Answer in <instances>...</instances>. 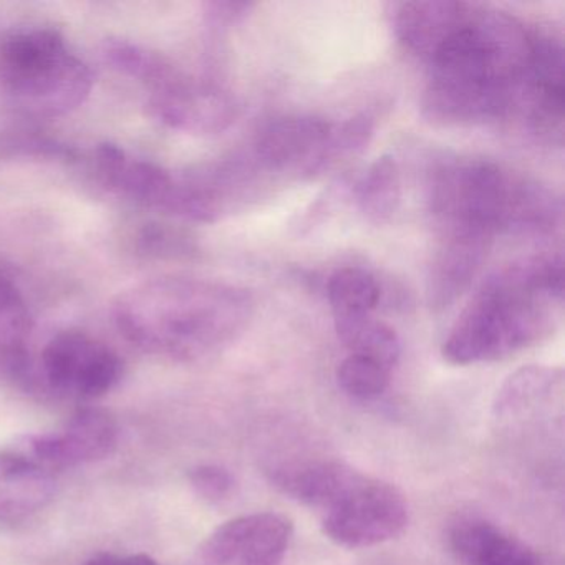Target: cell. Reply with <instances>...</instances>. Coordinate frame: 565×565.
Segmentation results:
<instances>
[{
  "label": "cell",
  "mask_w": 565,
  "mask_h": 565,
  "mask_svg": "<svg viewBox=\"0 0 565 565\" xmlns=\"http://www.w3.org/2000/svg\"><path fill=\"white\" fill-rule=\"evenodd\" d=\"M532 32L505 12L472 4L465 24L428 58L423 117L475 125L508 117L527 74Z\"/></svg>",
  "instance_id": "1"
},
{
  "label": "cell",
  "mask_w": 565,
  "mask_h": 565,
  "mask_svg": "<svg viewBox=\"0 0 565 565\" xmlns=\"http://www.w3.org/2000/svg\"><path fill=\"white\" fill-rule=\"evenodd\" d=\"M253 313L249 290L191 277L140 284L114 306L115 323L128 342L177 362L221 352L246 330Z\"/></svg>",
  "instance_id": "2"
},
{
  "label": "cell",
  "mask_w": 565,
  "mask_h": 565,
  "mask_svg": "<svg viewBox=\"0 0 565 565\" xmlns=\"http://www.w3.org/2000/svg\"><path fill=\"white\" fill-rule=\"evenodd\" d=\"M564 297L561 254L535 257L492 276L459 313L443 343L451 365L498 362L554 332Z\"/></svg>",
  "instance_id": "3"
},
{
  "label": "cell",
  "mask_w": 565,
  "mask_h": 565,
  "mask_svg": "<svg viewBox=\"0 0 565 565\" xmlns=\"http://www.w3.org/2000/svg\"><path fill=\"white\" fill-rule=\"evenodd\" d=\"M429 214L439 234L544 233L561 220L547 188L484 160H446L429 174Z\"/></svg>",
  "instance_id": "4"
},
{
  "label": "cell",
  "mask_w": 565,
  "mask_h": 565,
  "mask_svg": "<svg viewBox=\"0 0 565 565\" xmlns=\"http://www.w3.org/2000/svg\"><path fill=\"white\" fill-rule=\"evenodd\" d=\"M92 88L90 67L57 31L24 29L0 45V94L25 117H65L87 102Z\"/></svg>",
  "instance_id": "5"
},
{
  "label": "cell",
  "mask_w": 565,
  "mask_h": 565,
  "mask_svg": "<svg viewBox=\"0 0 565 565\" xmlns=\"http://www.w3.org/2000/svg\"><path fill=\"white\" fill-rule=\"evenodd\" d=\"M322 532L347 548H365L398 537L408 525L405 495L390 482L337 461L317 498Z\"/></svg>",
  "instance_id": "6"
},
{
  "label": "cell",
  "mask_w": 565,
  "mask_h": 565,
  "mask_svg": "<svg viewBox=\"0 0 565 565\" xmlns=\"http://www.w3.org/2000/svg\"><path fill=\"white\" fill-rule=\"evenodd\" d=\"M127 77L145 85L151 115L168 128L217 135L236 121V102L227 92L190 77L163 55L140 49L128 65Z\"/></svg>",
  "instance_id": "7"
},
{
  "label": "cell",
  "mask_w": 565,
  "mask_h": 565,
  "mask_svg": "<svg viewBox=\"0 0 565 565\" xmlns=\"http://www.w3.org/2000/svg\"><path fill=\"white\" fill-rule=\"evenodd\" d=\"M124 376V362L111 347L77 330H65L45 343L38 370L25 385L55 398L94 402L110 393Z\"/></svg>",
  "instance_id": "8"
},
{
  "label": "cell",
  "mask_w": 565,
  "mask_h": 565,
  "mask_svg": "<svg viewBox=\"0 0 565 565\" xmlns=\"http://www.w3.org/2000/svg\"><path fill=\"white\" fill-rule=\"evenodd\" d=\"M292 521L277 512L239 515L207 535L201 565H282L292 541Z\"/></svg>",
  "instance_id": "9"
},
{
  "label": "cell",
  "mask_w": 565,
  "mask_h": 565,
  "mask_svg": "<svg viewBox=\"0 0 565 565\" xmlns=\"http://www.w3.org/2000/svg\"><path fill=\"white\" fill-rule=\"evenodd\" d=\"M564 45L554 32H532L527 74L518 107L542 140L562 145L565 120Z\"/></svg>",
  "instance_id": "10"
},
{
  "label": "cell",
  "mask_w": 565,
  "mask_h": 565,
  "mask_svg": "<svg viewBox=\"0 0 565 565\" xmlns=\"http://www.w3.org/2000/svg\"><path fill=\"white\" fill-rule=\"evenodd\" d=\"M120 441L117 419L107 409L84 406L61 428L29 441L32 459L45 469L78 468L114 455Z\"/></svg>",
  "instance_id": "11"
},
{
  "label": "cell",
  "mask_w": 565,
  "mask_h": 565,
  "mask_svg": "<svg viewBox=\"0 0 565 565\" xmlns=\"http://www.w3.org/2000/svg\"><path fill=\"white\" fill-rule=\"evenodd\" d=\"M330 130L332 124L310 115L276 118L257 134L256 160L273 173L312 177L329 167Z\"/></svg>",
  "instance_id": "12"
},
{
  "label": "cell",
  "mask_w": 565,
  "mask_h": 565,
  "mask_svg": "<svg viewBox=\"0 0 565 565\" xmlns=\"http://www.w3.org/2000/svg\"><path fill=\"white\" fill-rule=\"evenodd\" d=\"M94 168L100 183L124 200L167 214L173 173L160 164L140 160L117 145H98Z\"/></svg>",
  "instance_id": "13"
},
{
  "label": "cell",
  "mask_w": 565,
  "mask_h": 565,
  "mask_svg": "<svg viewBox=\"0 0 565 565\" xmlns=\"http://www.w3.org/2000/svg\"><path fill=\"white\" fill-rule=\"evenodd\" d=\"M491 237L441 234L428 274V302L435 310L451 307L471 286L491 247Z\"/></svg>",
  "instance_id": "14"
},
{
  "label": "cell",
  "mask_w": 565,
  "mask_h": 565,
  "mask_svg": "<svg viewBox=\"0 0 565 565\" xmlns=\"http://www.w3.org/2000/svg\"><path fill=\"white\" fill-rule=\"evenodd\" d=\"M471 9L456 0L399 2L393 6V31L406 51L428 61L465 24Z\"/></svg>",
  "instance_id": "15"
},
{
  "label": "cell",
  "mask_w": 565,
  "mask_h": 565,
  "mask_svg": "<svg viewBox=\"0 0 565 565\" xmlns=\"http://www.w3.org/2000/svg\"><path fill=\"white\" fill-rule=\"evenodd\" d=\"M448 541L459 565H545L524 542L481 519L459 521Z\"/></svg>",
  "instance_id": "16"
},
{
  "label": "cell",
  "mask_w": 565,
  "mask_h": 565,
  "mask_svg": "<svg viewBox=\"0 0 565 565\" xmlns=\"http://www.w3.org/2000/svg\"><path fill=\"white\" fill-rule=\"evenodd\" d=\"M55 494L54 476L29 456L0 452V522L38 514Z\"/></svg>",
  "instance_id": "17"
},
{
  "label": "cell",
  "mask_w": 565,
  "mask_h": 565,
  "mask_svg": "<svg viewBox=\"0 0 565 565\" xmlns=\"http://www.w3.org/2000/svg\"><path fill=\"white\" fill-rule=\"evenodd\" d=\"M32 317L28 302L14 280L0 273V376L24 382L28 380V343Z\"/></svg>",
  "instance_id": "18"
},
{
  "label": "cell",
  "mask_w": 565,
  "mask_h": 565,
  "mask_svg": "<svg viewBox=\"0 0 565 565\" xmlns=\"http://www.w3.org/2000/svg\"><path fill=\"white\" fill-rule=\"evenodd\" d=\"M564 375L561 369L544 365H529L515 370L495 393V416L501 419L537 412L544 403L551 402L562 392Z\"/></svg>",
  "instance_id": "19"
},
{
  "label": "cell",
  "mask_w": 565,
  "mask_h": 565,
  "mask_svg": "<svg viewBox=\"0 0 565 565\" xmlns=\"http://www.w3.org/2000/svg\"><path fill=\"white\" fill-rule=\"evenodd\" d=\"M340 342L350 355L365 356L392 372L402 356V340L393 327L372 316L333 319Z\"/></svg>",
  "instance_id": "20"
},
{
  "label": "cell",
  "mask_w": 565,
  "mask_h": 565,
  "mask_svg": "<svg viewBox=\"0 0 565 565\" xmlns=\"http://www.w3.org/2000/svg\"><path fill=\"white\" fill-rule=\"evenodd\" d=\"M402 173L392 157H380L370 164L356 184V203L363 216L373 224H386L402 204Z\"/></svg>",
  "instance_id": "21"
},
{
  "label": "cell",
  "mask_w": 565,
  "mask_h": 565,
  "mask_svg": "<svg viewBox=\"0 0 565 565\" xmlns=\"http://www.w3.org/2000/svg\"><path fill=\"white\" fill-rule=\"evenodd\" d=\"M327 294L333 319L372 316L382 297L375 277L359 267H343L337 270L330 277Z\"/></svg>",
  "instance_id": "22"
},
{
  "label": "cell",
  "mask_w": 565,
  "mask_h": 565,
  "mask_svg": "<svg viewBox=\"0 0 565 565\" xmlns=\"http://www.w3.org/2000/svg\"><path fill=\"white\" fill-rule=\"evenodd\" d=\"M390 372L385 366L360 355H349L337 369V383L350 398H379L390 385Z\"/></svg>",
  "instance_id": "23"
},
{
  "label": "cell",
  "mask_w": 565,
  "mask_h": 565,
  "mask_svg": "<svg viewBox=\"0 0 565 565\" xmlns=\"http://www.w3.org/2000/svg\"><path fill=\"white\" fill-rule=\"evenodd\" d=\"M375 125L366 115H356L342 124L333 125L329 138V163L345 154L359 153L372 140Z\"/></svg>",
  "instance_id": "24"
},
{
  "label": "cell",
  "mask_w": 565,
  "mask_h": 565,
  "mask_svg": "<svg viewBox=\"0 0 565 565\" xmlns=\"http://www.w3.org/2000/svg\"><path fill=\"white\" fill-rule=\"evenodd\" d=\"M188 481L193 491L210 504L227 501L233 495L234 484H236L233 475L217 465L194 466L188 472Z\"/></svg>",
  "instance_id": "25"
},
{
  "label": "cell",
  "mask_w": 565,
  "mask_h": 565,
  "mask_svg": "<svg viewBox=\"0 0 565 565\" xmlns=\"http://www.w3.org/2000/svg\"><path fill=\"white\" fill-rule=\"evenodd\" d=\"M140 244L145 253L154 256H181L191 249L190 243L183 234L177 231L164 230L160 224H150L145 227L140 236Z\"/></svg>",
  "instance_id": "26"
},
{
  "label": "cell",
  "mask_w": 565,
  "mask_h": 565,
  "mask_svg": "<svg viewBox=\"0 0 565 565\" xmlns=\"http://www.w3.org/2000/svg\"><path fill=\"white\" fill-rule=\"evenodd\" d=\"M253 4L244 2H216L207 8V15L216 25L236 24L250 11Z\"/></svg>",
  "instance_id": "27"
},
{
  "label": "cell",
  "mask_w": 565,
  "mask_h": 565,
  "mask_svg": "<svg viewBox=\"0 0 565 565\" xmlns=\"http://www.w3.org/2000/svg\"><path fill=\"white\" fill-rule=\"evenodd\" d=\"M84 565H160L154 558L147 554L117 555V554H98L94 555L90 561Z\"/></svg>",
  "instance_id": "28"
}]
</instances>
